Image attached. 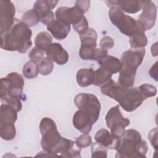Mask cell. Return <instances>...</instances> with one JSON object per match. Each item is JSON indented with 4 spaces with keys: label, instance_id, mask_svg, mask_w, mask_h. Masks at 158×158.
<instances>
[{
    "label": "cell",
    "instance_id": "cell-7",
    "mask_svg": "<svg viewBox=\"0 0 158 158\" xmlns=\"http://www.w3.org/2000/svg\"><path fill=\"white\" fill-rule=\"evenodd\" d=\"M75 105L80 109L87 110L92 116L96 123L99 117L101 111V104L98 98L91 93L77 94L73 99Z\"/></svg>",
    "mask_w": 158,
    "mask_h": 158
},
{
    "label": "cell",
    "instance_id": "cell-11",
    "mask_svg": "<svg viewBox=\"0 0 158 158\" xmlns=\"http://www.w3.org/2000/svg\"><path fill=\"white\" fill-rule=\"evenodd\" d=\"M144 48H130L123 52L121 56L122 66L137 70L145 56Z\"/></svg>",
    "mask_w": 158,
    "mask_h": 158
},
{
    "label": "cell",
    "instance_id": "cell-3",
    "mask_svg": "<svg viewBox=\"0 0 158 158\" xmlns=\"http://www.w3.org/2000/svg\"><path fill=\"white\" fill-rule=\"evenodd\" d=\"M148 148L147 142L142 139L138 131L135 129L126 130L118 138L115 148V157H146Z\"/></svg>",
    "mask_w": 158,
    "mask_h": 158
},
{
    "label": "cell",
    "instance_id": "cell-5",
    "mask_svg": "<svg viewBox=\"0 0 158 158\" xmlns=\"http://www.w3.org/2000/svg\"><path fill=\"white\" fill-rule=\"evenodd\" d=\"M24 84L23 78L20 73L15 72H10L6 77L1 78L0 95L14 96L22 99Z\"/></svg>",
    "mask_w": 158,
    "mask_h": 158
},
{
    "label": "cell",
    "instance_id": "cell-34",
    "mask_svg": "<svg viewBox=\"0 0 158 158\" xmlns=\"http://www.w3.org/2000/svg\"><path fill=\"white\" fill-rule=\"evenodd\" d=\"M73 29L80 35L86 32L89 28L88 22L85 15L73 24Z\"/></svg>",
    "mask_w": 158,
    "mask_h": 158
},
{
    "label": "cell",
    "instance_id": "cell-18",
    "mask_svg": "<svg viewBox=\"0 0 158 158\" xmlns=\"http://www.w3.org/2000/svg\"><path fill=\"white\" fill-rule=\"evenodd\" d=\"M70 25L64 23L55 19L53 22L47 25L48 30L52 36L58 40H64L70 31Z\"/></svg>",
    "mask_w": 158,
    "mask_h": 158
},
{
    "label": "cell",
    "instance_id": "cell-20",
    "mask_svg": "<svg viewBox=\"0 0 158 158\" xmlns=\"http://www.w3.org/2000/svg\"><path fill=\"white\" fill-rule=\"evenodd\" d=\"M79 56L83 60H97L99 61L107 56V51L101 48H80Z\"/></svg>",
    "mask_w": 158,
    "mask_h": 158
},
{
    "label": "cell",
    "instance_id": "cell-31",
    "mask_svg": "<svg viewBox=\"0 0 158 158\" xmlns=\"http://www.w3.org/2000/svg\"><path fill=\"white\" fill-rule=\"evenodd\" d=\"M21 21L28 27H30L36 25L40 21V19L36 13L33 9H31L27 11L22 15Z\"/></svg>",
    "mask_w": 158,
    "mask_h": 158
},
{
    "label": "cell",
    "instance_id": "cell-2",
    "mask_svg": "<svg viewBox=\"0 0 158 158\" xmlns=\"http://www.w3.org/2000/svg\"><path fill=\"white\" fill-rule=\"evenodd\" d=\"M101 93L114 99L127 112H132L144 101L138 87L125 88L112 79L101 87Z\"/></svg>",
    "mask_w": 158,
    "mask_h": 158
},
{
    "label": "cell",
    "instance_id": "cell-27",
    "mask_svg": "<svg viewBox=\"0 0 158 158\" xmlns=\"http://www.w3.org/2000/svg\"><path fill=\"white\" fill-rule=\"evenodd\" d=\"M52 38L51 35L46 31L39 33L35 37L34 42L36 48L46 52L49 46L52 44Z\"/></svg>",
    "mask_w": 158,
    "mask_h": 158
},
{
    "label": "cell",
    "instance_id": "cell-23",
    "mask_svg": "<svg viewBox=\"0 0 158 158\" xmlns=\"http://www.w3.org/2000/svg\"><path fill=\"white\" fill-rule=\"evenodd\" d=\"M94 77V71L93 69H79L76 75L77 84L81 87H87L93 85Z\"/></svg>",
    "mask_w": 158,
    "mask_h": 158
},
{
    "label": "cell",
    "instance_id": "cell-30",
    "mask_svg": "<svg viewBox=\"0 0 158 158\" xmlns=\"http://www.w3.org/2000/svg\"><path fill=\"white\" fill-rule=\"evenodd\" d=\"M38 69L40 74L44 76L48 75L52 73L54 69L53 61L48 57H44L38 63Z\"/></svg>",
    "mask_w": 158,
    "mask_h": 158
},
{
    "label": "cell",
    "instance_id": "cell-32",
    "mask_svg": "<svg viewBox=\"0 0 158 158\" xmlns=\"http://www.w3.org/2000/svg\"><path fill=\"white\" fill-rule=\"evenodd\" d=\"M91 157H107V149L106 147L99 143L94 142L91 144Z\"/></svg>",
    "mask_w": 158,
    "mask_h": 158
},
{
    "label": "cell",
    "instance_id": "cell-15",
    "mask_svg": "<svg viewBox=\"0 0 158 158\" xmlns=\"http://www.w3.org/2000/svg\"><path fill=\"white\" fill-rule=\"evenodd\" d=\"M45 52L46 57L58 65H64L69 60L68 52L58 43H52Z\"/></svg>",
    "mask_w": 158,
    "mask_h": 158
},
{
    "label": "cell",
    "instance_id": "cell-38",
    "mask_svg": "<svg viewBox=\"0 0 158 158\" xmlns=\"http://www.w3.org/2000/svg\"><path fill=\"white\" fill-rule=\"evenodd\" d=\"M148 139L153 148L156 149H157V128L155 127L151 129L148 135Z\"/></svg>",
    "mask_w": 158,
    "mask_h": 158
},
{
    "label": "cell",
    "instance_id": "cell-12",
    "mask_svg": "<svg viewBox=\"0 0 158 158\" xmlns=\"http://www.w3.org/2000/svg\"><path fill=\"white\" fill-rule=\"evenodd\" d=\"M142 12L139 16L138 20L143 24L145 31L151 30L155 25L157 17V8L151 1H141Z\"/></svg>",
    "mask_w": 158,
    "mask_h": 158
},
{
    "label": "cell",
    "instance_id": "cell-6",
    "mask_svg": "<svg viewBox=\"0 0 158 158\" xmlns=\"http://www.w3.org/2000/svg\"><path fill=\"white\" fill-rule=\"evenodd\" d=\"M105 120L110 133L118 138L123 134L125 128L130 123L129 118L124 117L122 115L118 105L112 107L109 110L105 117Z\"/></svg>",
    "mask_w": 158,
    "mask_h": 158
},
{
    "label": "cell",
    "instance_id": "cell-19",
    "mask_svg": "<svg viewBox=\"0 0 158 158\" xmlns=\"http://www.w3.org/2000/svg\"><path fill=\"white\" fill-rule=\"evenodd\" d=\"M144 32L145 29L143 24L138 20L136 30L130 37L129 42L131 48H144L148 44V38Z\"/></svg>",
    "mask_w": 158,
    "mask_h": 158
},
{
    "label": "cell",
    "instance_id": "cell-36",
    "mask_svg": "<svg viewBox=\"0 0 158 158\" xmlns=\"http://www.w3.org/2000/svg\"><path fill=\"white\" fill-rule=\"evenodd\" d=\"M45 52L36 46L34 47L29 52L28 57L31 59L36 63H39L44 57Z\"/></svg>",
    "mask_w": 158,
    "mask_h": 158
},
{
    "label": "cell",
    "instance_id": "cell-41",
    "mask_svg": "<svg viewBox=\"0 0 158 158\" xmlns=\"http://www.w3.org/2000/svg\"><path fill=\"white\" fill-rule=\"evenodd\" d=\"M157 43H155L154 44H153L151 46V53H152V56H156L157 55Z\"/></svg>",
    "mask_w": 158,
    "mask_h": 158
},
{
    "label": "cell",
    "instance_id": "cell-9",
    "mask_svg": "<svg viewBox=\"0 0 158 158\" xmlns=\"http://www.w3.org/2000/svg\"><path fill=\"white\" fill-rule=\"evenodd\" d=\"M15 7L10 1H0V33L8 31L12 27L15 18Z\"/></svg>",
    "mask_w": 158,
    "mask_h": 158
},
{
    "label": "cell",
    "instance_id": "cell-33",
    "mask_svg": "<svg viewBox=\"0 0 158 158\" xmlns=\"http://www.w3.org/2000/svg\"><path fill=\"white\" fill-rule=\"evenodd\" d=\"M138 88L144 100L151 97H154L157 94L156 87L151 84H148V83L143 84L140 85L138 87Z\"/></svg>",
    "mask_w": 158,
    "mask_h": 158
},
{
    "label": "cell",
    "instance_id": "cell-21",
    "mask_svg": "<svg viewBox=\"0 0 158 158\" xmlns=\"http://www.w3.org/2000/svg\"><path fill=\"white\" fill-rule=\"evenodd\" d=\"M119 73L117 83L125 88L133 87L136 74V70L122 66Z\"/></svg>",
    "mask_w": 158,
    "mask_h": 158
},
{
    "label": "cell",
    "instance_id": "cell-28",
    "mask_svg": "<svg viewBox=\"0 0 158 158\" xmlns=\"http://www.w3.org/2000/svg\"><path fill=\"white\" fill-rule=\"evenodd\" d=\"M112 74L105 69L99 67L94 71V77L93 85L102 87L112 80Z\"/></svg>",
    "mask_w": 158,
    "mask_h": 158
},
{
    "label": "cell",
    "instance_id": "cell-13",
    "mask_svg": "<svg viewBox=\"0 0 158 158\" xmlns=\"http://www.w3.org/2000/svg\"><path fill=\"white\" fill-rule=\"evenodd\" d=\"M72 122L74 127L83 133H89L93 125L95 123L91 114L82 109H80L74 114Z\"/></svg>",
    "mask_w": 158,
    "mask_h": 158
},
{
    "label": "cell",
    "instance_id": "cell-8",
    "mask_svg": "<svg viewBox=\"0 0 158 158\" xmlns=\"http://www.w3.org/2000/svg\"><path fill=\"white\" fill-rule=\"evenodd\" d=\"M41 135V145L43 151L54 156H57V154L64 137L60 135L57 126L43 133Z\"/></svg>",
    "mask_w": 158,
    "mask_h": 158
},
{
    "label": "cell",
    "instance_id": "cell-40",
    "mask_svg": "<svg viewBox=\"0 0 158 158\" xmlns=\"http://www.w3.org/2000/svg\"><path fill=\"white\" fill-rule=\"evenodd\" d=\"M157 62L156 61L155 62V64L151 67V68L150 69L149 71V73L150 75V76L154 78L156 81H157Z\"/></svg>",
    "mask_w": 158,
    "mask_h": 158
},
{
    "label": "cell",
    "instance_id": "cell-24",
    "mask_svg": "<svg viewBox=\"0 0 158 158\" xmlns=\"http://www.w3.org/2000/svg\"><path fill=\"white\" fill-rule=\"evenodd\" d=\"M97 33L96 30L89 27L86 32L80 35V39L81 41L80 48H96L97 46Z\"/></svg>",
    "mask_w": 158,
    "mask_h": 158
},
{
    "label": "cell",
    "instance_id": "cell-14",
    "mask_svg": "<svg viewBox=\"0 0 158 158\" xmlns=\"http://www.w3.org/2000/svg\"><path fill=\"white\" fill-rule=\"evenodd\" d=\"M83 15V14L75 6L71 7L66 6L59 7L55 12L56 20L70 25V24L73 25Z\"/></svg>",
    "mask_w": 158,
    "mask_h": 158
},
{
    "label": "cell",
    "instance_id": "cell-22",
    "mask_svg": "<svg viewBox=\"0 0 158 158\" xmlns=\"http://www.w3.org/2000/svg\"><path fill=\"white\" fill-rule=\"evenodd\" d=\"M101 68L108 71L112 75L119 72L122 68L120 60L118 58L107 55L104 58L98 61Z\"/></svg>",
    "mask_w": 158,
    "mask_h": 158
},
{
    "label": "cell",
    "instance_id": "cell-25",
    "mask_svg": "<svg viewBox=\"0 0 158 158\" xmlns=\"http://www.w3.org/2000/svg\"><path fill=\"white\" fill-rule=\"evenodd\" d=\"M17 119V112L10 106L2 103L0 107V123H14Z\"/></svg>",
    "mask_w": 158,
    "mask_h": 158
},
{
    "label": "cell",
    "instance_id": "cell-26",
    "mask_svg": "<svg viewBox=\"0 0 158 158\" xmlns=\"http://www.w3.org/2000/svg\"><path fill=\"white\" fill-rule=\"evenodd\" d=\"M1 138L6 141H10L16 136V128L14 123H0Z\"/></svg>",
    "mask_w": 158,
    "mask_h": 158
},
{
    "label": "cell",
    "instance_id": "cell-39",
    "mask_svg": "<svg viewBox=\"0 0 158 158\" xmlns=\"http://www.w3.org/2000/svg\"><path fill=\"white\" fill-rule=\"evenodd\" d=\"M90 1H77L75 4V7H76L83 14L88 11L90 7Z\"/></svg>",
    "mask_w": 158,
    "mask_h": 158
},
{
    "label": "cell",
    "instance_id": "cell-29",
    "mask_svg": "<svg viewBox=\"0 0 158 158\" xmlns=\"http://www.w3.org/2000/svg\"><path fill=\"white\" fill-rule=\"evenodd\" d=\"M23 76L28 79H31L36 77L38 75L39 69L38 63L29 60L23 65L22 70Z\"/></svg>",
    "mask_w": 158,
    "mask_h": 158
},
{
    "label": "cell",
    "instance_id": "cell-16",
    "mask_svg": "<svg viewBox=\"0 0 158 158\" xmlns=\"http://www.w3.org/2000/svg\"><path fill=\"white\" fill-rule=\"evenodd\" d=\"M107 6L110 8L117 7L123 12L128 14H135L140 11L142 9L141 1L137 0H114L106 1Z\"/></svg>",
    "mask_w": 158,
    "mask_h": 158
},
{
    "label": "cell",
    "instance_id": "cell-37",
    "mask_svg": "<svg viewBox=\"0 0 158 158\" xmlns=\"http://www.w3.org/2000/svg\"><path fill=\"white\" fill-rule=\"evenodd\" d=\"M99 46L101 49L107 51L112 49L114 46V41L112 38L109 36L102 37L99 42Z\"/></svg>",
    "mask_w": 158,
    "mask_h": 158
},
{
    "label": "cell",
    "instance_id": "cell-1",
    "mask_svg": "<svg viewBox=\"0 0 158 158\" xmlns=\"http://www.w3.org/2000/svg\"><path fill=\"white\" fill-rule=\"evenodd\" d=\"M32 31L30 27L15 18L12 27L1 34V48L8 51L24 54L32 46Z\"/></svg>",
    "mask_w": 158,
    "mask_h": 158
},
{
    "label": "cell",
    "instance_id": "cell-17",
    "mask_svg": "<svg viewBox=\"0 0 158 158\" xmlns=\"http://www.w3.org/2000/svg\"><path fill=\"white\" fill-rule=\"evenodd\" d=\"M118 138L104 128L99 130L94 135V139L97 143L109 149H115Z\"/></svg>",
    "mask_w": 158,
    "mask_h": 158
},
{
    "label": "cell",
    "instance_id": "cell-4",
    "mask_svg": "<svg viewBox=\"0 0 158 158\" xmlns=\"http://www.w3.org/2000/svg\"><path fill=\"white\" fill-rule=\"evenodd\" d=\"M111 22L123 35L130 37L136 30L138 20L126 15L117 7H112L109 12Z\"/></svg>",
    "mask_w": 158,
    "mask_h": 158
},
{
    "label": "cell",
    "instance_id": "cell-10",
    "mask_svg": "<svg viewBox=\"0 0 158 158\" xmlns=\"http://www.w3.org/2000/svg\"><path fill=\"white\" fill-rule=\"evenodd\" d=\"M58 1L49 0H39L36 1L33 6V10L39 17L40 21L46 25H48L54 19V14L52 10L57 4Z\"/></svg>",
    "mask_w": 158,
    "mask_h": 158
},
{
    "label": "cell",
    "instance_id": "cell-35",
    "mask_svg": "<svg viewBox=\"0 0 158 158\" xmlns=\"http://www.w3.org/2000/svg\"><path fill=\"white\" fill-rule=\"evenodd\" d=\"M91 136L88 133H83L78 138H77L75 141V144L80 148H87L92 144Z\"/></svg>",
    "mask_w": 158,
    "mask_h": 158
}]
</instances>
